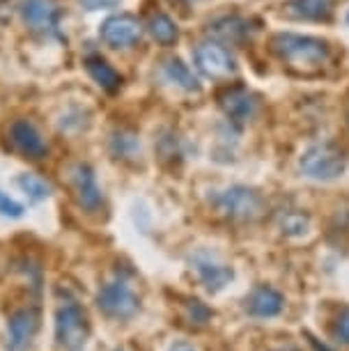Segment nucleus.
Segmentation results:
<instances>
[{"instance_id":"nucleus-29","label":"nucleus","mask_w":349,"mask_h":351,"mask_svg":"<svg viewBox=\"0 0 349 351\" xmlns=\"http://www.w3.org/2000/svg\"><path fill=\"white\" fill-rule=\"evenodd\" d=\"M3 3H5V0H0V23H3V21H5V12H3Z\"/></svg>"},{"instance_id":"nucleus-6","label":"nucleus","mask_w":349,"mask_h":351,"mask_svg":"<svg viewBox=\"0 0 349 351\" xmlns=\"http://www.w3.org/2000/svg\"><path fill=\"white\" fill-rule=\"evenodd\" d=\"M8 143L10 147L21 154L23 158H30V161H42V158L49 156V143L42 136L35 124L25 117H19V120H12L8 127Z\"/></svg>"},{"instance_id":"nucleus-20","label":"nucleus","mask_w":349,"mask_h":351,"mask_svg":"<svg viewBox=\"0 0 349 351\" xmlns=\"http://www.w3.org/2000/svg\"><path fill=\"white\" fill-rule=\"evenodd\" d=\"M138 152H141V141L136 134L120 129L110 136V154L115 158H134Z\"/></svg>"},{"instance_id":"nucleus-31","label":"nucleus","mask_w":349,"mask_h":351,"mask_svg":"<svg viewBox=\"0 0 349 351\" xmlns=\"http://www.w3.org/2000/svg\"><path fill=\"white\" fill-rule=\"evenodd\" d=\"M347 21H349V14H347Z\"/></svg>"},{"instance_id":"nucleus-18","label":"nucleus","mask_w":349,"mask_h":351,"mask_svg":"<svg viewBox=\"0 0 349 351\" xmlns=\"http://www.w3.org/2000/svg\"><path fill=\"white\" fill-rule=\"evenodd\" d=\"M147 30L154 42L161 46H173L177 39H180V28H177V23L168 14H163V12H156V14L149 19Z\"/></svg>"},{"instance_id":"nucleus-8","label":"nucleus","mask_w":349,"mask_h":351,"mask_svg":"<svg viewBox=\"0 0 349 351\" xmlns=\"http://www.w3.org/2000/svg\"><path fill=\"white\" fill-rule=\"evenodd\" d=\"M195 67L200 69V74L214 81H223L230 78L237 71L234 56L230 53L221 42H202L195 46Z\"/></svg>"},{"instance_id":"nucleus-14","label":"nucleus","mask_w":349,"mask_h":351,"mask_svg":"<svg viewBox=\"0 0 349 351\" xmlns=\"http://www.w3.org/2000/svg\"><path fill=\"white\" fill-rule=\"evenodd\" d=\"M285 310V296L269 285H258L246 299V313L255 319H274Z\"/></svg>"},{"instance_id":"nucleus-2","label":"nucleus","mask_w":349,"mask_h":351,"mask_svg":"<svg viewBox=\"0 0 349 351\" xmlns=\"http://www.w3.org/2000/svg\"><path fill=\"white\" fill-rule=\"evenodd\" d=\"M209 202L221 216L230 218V221L251 223L265 214V197L255 189L241 186V184H234V186H228L223 191H214L209 195Z\"/></svg>"},{"instance_id":"nucleus-12","label":"nucleus","mask_w":349,"mask_h":351,"mask_svg":"<svg viewBox=\"0 0 349 351\" xmlns=\"http://www.w3.org/2000/svg\"><path fill=\"white\" fill-rule=\"evenodd\" d=\"M19 14L30 30L35 32H58L62 10L56 5V0H21Z\"/></svg>"},{"instance_id":"nucleus-30","label":"nucleus","mask_w":349,"mask_h":351,"mask_svg":"<svg viewBox=\"0 0 349 351\" xmlns=\"http://www.w3.org/2000/svg\"><path fill=\"white\" fill-rule=\"evenodd\" d=\"M189 3H197V0H189Z\"/></svg>"},{"instance_id":"nucleus-22","label":"nucleus","mask_w":349,"mask_h":351,"mask_svg":"<svg viewBox=\"0 0 349 351\" xmlns=\"http://www.w3.org/2000/svg\"><path fill=\"white\" fill-rule=\"evenodd\" d=\"M282 232L289 237H301L308 232V216L304 214H296V211H292V214L282 216Z\"/></svg>"},{"instance_id":"nucleus-11","label":"nucleus","mask_w":349,"mask_h":351,"mask_svg":"<svg viewBox=\"0 0 349 351\" xmlns=\"http://www.w3.org/2000/svg\"><path fill=\"white\" fill-rule=\"evenodd\" d=\"M191 269L195 271V276L202 287L207 291H212V294L221 291L234 278L232 267L223 264L219 257L214 253H207V250H197V253H193V257H191Z\"/></svg>"},{"instance_id":"nucleus-25","label":"nucleus","mask_w":349,"mask_h":351,"mask_svg":"<svg viewBox=\"0 0 349 351\" xmlns=\"http://www.w3.org/2000/svg\"><path fill=\"white\" fill-rule=\"evenodd\" d=\"M23 204L16 202L14 197H10L8 193L0 191V214L8 216V218H21L23 216Z\"/></svg>"},{"instance_id":"nucleus-32","label":"nucleus","mask_w":349,"mask_h":351,"mask_svg":"<svg viewBox=\"0 0 349 351\" xmlns=\"http://www.w3.org/2000/svg\"><path fill=\"white\" fill-rule=\"evenodd\" d=\"M117 351H122V349H117Z\"/></svg>"},{"instance_id":"nucleus-1","label":"nucleus","mask_w":349,"mask_h":351,"mask_svg":"<svg viewBox=\"0 0 349 351\" xmlns=\"http://www.w3.org/2000/svg\"><path fill=\"white\" fill-rule=\"evenodd\" d=\"M272 51L280 62L296 74L313 76L324 67L331 58V46L326 39L299 32H278L272 37Z\"/></svg>"},{"instance_id":"nucleus-5","label":"nucleus","mask_w":349,"mask_h":351,"mask_svg":"<svg viewBox=\"0 0 349 351\" xmlns=\"http://www.w3.org/2000/svg\"><path fill=\"white\" fill-rule=\"evenodd\" d=\"M97 308L113 322H129L141 310V296L124 276L117 274L113 280L104 282L97 291Z\"/></svg>"},{"instance_id":"nucleus-19","label":"nucleus","mask_w":349,"mask_h":351,"mask_svg":"<svg viewBox=\"0 0 349 351\" xmlns=\"http://www.w3.org/2000/svg\"><path fill=\"white\" fill-rule=\"evenodd\" d=\"M163 71H166L168 81H173L175 85H180V88L193 92V90H200V83H197L195 74L191 71L189 64H184L180 58H170V60L166 62V67H163Z\"/></svg>"},{"instance_id":"nucleus-13","label":"nucleus","mask_w":349,"mask_h":351,"mask_svg":"<svg viewBox=\"0 0 349 351\" xmlns=\"http://www.w3.org/2000/svg\"><path fill=\"white\" fill-rule=\"evenodd\" d=\"M71 180H74V193L81 209H85L88 214H99L104 209V193L97 182L95 170L88 163H78Z\"/></svg>"},{"instance_id":"nucleus-27","label":"nucleus","mask_w":349,"mask_h":351,"mask_svg":"<svg viewBox=\"0 0 349 351\" xmlns=\"http://www.w3.org/2000/svg\"><path fill=\"white\" fill-rule=\"evenodd\" d=\"M304 337H306V340H308V344H311V347H313L315 351H333L331 347H326L324 342H320L317 337H315L313 333H308V330H304Z\"/></svg>"},{"instance_id":"nucleus-4","label":"nucleus","mask_w":349,"mask_h":351,"mask_svg":"<svg viewBox=\"0 0 349 351\" xmlns=\"http://www.w3.org/2000/svg\"><path fill=\"white\" fill-rule=\"evenodd\" d=\"M90 340V319L83 306L64 299L56 310V342L62 351H83Z\"/></svg>"},{"instance_id":"nucleus-9","label":"nucleus","mask_w":349,"mask_h":351,"mask_svg":"<svg viewBox=\"0 0 349 351\" xmlns=\"http://www.w3.org/2000/svg\"><path fill=\"white\" fill-rule=\"evenodd\" d=\"M219 104L228 120L241 127L255 117L260 108V97L248 90L246 85H228L219 95Z\"/></svg>"},{"instance_id":"nucleus-28","label":"nucleus","mask_w":349,"mask_h":351,"mask_svg":"<svg viewBox=\"0 0 349 351\" xmlns=\"http://www.w3.org/2000/svg\"><path fill=\"white\" fill-rule=\"evenodd\" d=\"M168 351H200V349H197L195 344H191V342H175Z\"/></svg>"},{"instance_id":"nucleus-17","label":"nucleus","mask_w":349,"mask_h":351,"mask_svg":"<svg viewBox=\"0 0 349 351\" xmlns=\"http://www.w3.org/2000/svg\"><path fill=\"white\" fill-rule=\"evenodd\" d=\"M333 0H287L285 10L301 21H328L333 16Z\"/></svg>"},{"instance_id":"nucleus-7","label":"nucleus","mask_w":349,"mask_h":351,"mask_svg":"<svg viewBox=\"0 0 349 351\" xmlns=\"http://www.w3.org/2000/svg\"><path fill=\"white\" fill-rule=\"evenodd\" d=\"M42 328V313L37 306L16 308L8 322V351H28Z\"/></svg>"},{"instance_id":"nucleus-24","label":"nucleus","mask_w":349,"mask_h":351,"mask_svg":"<svg viewBox=\"0 0 349 351\" xmlns=\"http://www.w3.org/2000/svg\"><path fill=\"white\" fill-rule=\"evenodd\" d=\"M333 335L338 337L342 344H349V306L340 308L333 322Z\"/></svg>"},{"instance_id":"nucleus-15","label":"nucleus","mask_w":349,"mask_h":351,"mask_svg":"<svg viewBox=\"0 0 349 351\" xmlns=\"http://www.w3.org/2000/svg\"><path fill=\"white\" fill-rule=\"evenodd\" d=\"M251 28V21L243 19L239 14H226V16H219L209 23V32L214 37H219L223 44H241L246 42L248 37L253 35Z\"/></svg>"},{"instance_id":"nucleus-3","label":"nucleus","mask_w":349,"mask_h":351,"mask_svg":"<svg viewBox=\"0 0 349 351\" xmlns=\"http://www.w3.org/2000/svg\"><path fill=\"white\" fill-rule=\"evenodd\" d=\"M299 165H301V172H304L306 177H311V180L333 182L345 175V170L349 165V156L338 143L324 141V143L311 145V147L304 152V156H301Z\"/></svg>"},{"instance_id":"nucleus-26","label":"nucleus","mask_w":349,"mask_h":351,"mask_svg":"<svg viewBox=\"0 0 349 351\" xmlns=\"http://www.w3.org/2000/svg\"><path fill=\"white\" fill-rule=\"evenodd\" d=\"M83 10L88 12H97V10H113L120 5V0H81Z\"/></svg>"},{"instance_id":"nucleus-10","label":"nucleus","mask_w":349,"mask_h":351,"mask_svg":"<svg viewBox=\"0 0 349 351\" xmlns=\"http://www.w3.org/2000/svg\"><path fill=\"white\" fill-rule=\"evenodd\" d=\"M99 37L110 49H131L143 39V23L134 14H113L101 23Z\"/></svg>"},{"instance_id":"nucleus-16","label":"nucleus","mask_w":349,"mask_h":351,"mask_svg":"<svg viewBox=\"0 0 349 351\" xmlns=\"http://www.w3.org/2000/svg\"><path fill=\"white\" fill-rule=\"evenodd\" d=\"M83 64H85V69H88L90 78L101 90H106V92L113 95V92H117L122 88V83H124L122 74L106 60V58L99 56V53H90V56H85Z\"/></svg>"},{"instance_id":"nucleus-21","label":"nucleus","mask_w":349,"mask_h":351,"mask_svg":"<svg viewBox=\"0 0 349 351\" xmlns=\"http://www.w3.org/2000/svg\"><path fill=\"white\" fill-rule=\"evenodd\" d=\"M19 189L23 191L25 195L30 197V200H44V197L51 195V184L44 182L42 177L32 175V172H25V175H21L16 180Z\"/></svg>"},{"instance_id":"nucleus-23","label":"nucleus","mask_w":349,"mask_h":351,"mask_svg":"<svg viewBox=\"0 0 349 351\" xmlns=\"http://www.w3.org/2000/svg\"><path fill=\"white\" fill-rule=\"evenodd\" d=\"M212 315L214 313L202 301H197V299L189 301V319L193 322V324H197V326H205V324H209Z\"/></svg>"}]
</instances>
